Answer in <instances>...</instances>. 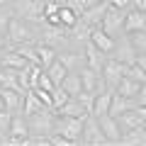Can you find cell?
Returning a JSON list of instances; mask_svg holds the SVG:
<instances>
[{"mask_svg":"<svg viewBox=\"0 0 146 146\" xmlns=\"http://www.w3.org/2000/svg\"><path fill=\"white\" fill-rule=\"evenodd\" d=\"M134 107H136V100H134V98H124V95H119V93H115V90H112V100H110V112H107V115L119 117L122 112L134 110Z\"/></svg>","mask_w":146,"mask_h":146,"instance_id":"cell-14","label":"cell"},{"mask_svg":"<svg viewBox=\"0 0 146 146\" xmlns=\"http://www.w3.org/2000/svg\"><path fill=\"white\" fill-rule=\"evenodd\" d=\"M124 76H129V78L136 80V83H146V73L136 66V61L131 63V66H127V73H124Z\"/></svg>","mask_w":146,"mask_h":146,"instance_id":"cell-32","label":"cell"},{"mask_svg":"<svg viewBox=\"0 0 146 146\" xmlns=\"http://www.w3.org/2000/svg\"><path fill=\"white\" fill-rule=\"evenodd\" d=\"M83 119L85 117H66V115H56L54 119V131L63 134L66 139H71L73 144L78 146V139L83 134Z\"/></svg>","mask_w":146,"mask_h":146,"instance_id":"cell-4","label":"cell"},{"mask_svg":"<svg viewBox=\"0 0 146 146\" xmlns=\"http://www.w3.org/2000/svg\"><path fill=\"white\" fill-rule=\"evenodd\" d=\"M58 61H61L68 71H80V68L85 66V51L83 49H73V46L61 49V51H58Z\"/></svg>","mask_w":146,"mask_h":146,"instance_id":"cell-10","label":"cell"},{"mask_svg":"<svg viewBox=\"0 0 146 146\" xmlns=\"http://www.w3.org/2000/svg\"><path fill=\"white\" fill-rule=\"evenodd\" d=\"M58 85H61V88L66 90L71 98H73V95H78L80 90H83V83H80V73H78V71H68Z\"/></svg>","mask_w":146,"mask_h":146,"instance_id":"cell-22","label":"cell"},{"mask_svg":"<svg viewBox=\"0 0 146 146\" xmlns=\"http://www.w3.org/2000/svg\"><path fill=\"white\" fill-rule=\"evenodd\" d=\"M7 46H10V42H7V36H5V34H0V51H5Z\"/></svg>","mask_w":146,"mask_h":146,"instance_id":"cell-39","label":"cell"},{"mask_svg":"<svg viewBox=\"0 0 146 146\" xmlns=\"http://www.w3.org/2000/svg\"><path fill=\"white\" fill-rule=\"evenodd\" d=\"M7 3H12V0H7Z\"/></svg>","mask_w":146,"mask_h":146,"instance_id":"cell-44","label":"cell"},{"mask_svg":"<svg viewBox=\"0 0 146 146\" xmlns=\"http://www.w3.org/2000/svg\"><path fill=\"white\" fill-rule=\"evenodd\" d=\"M144 129H146V122H144Z\"/></svg>","mask_w":146,"mask_h":146,"instance_id":"cell-43","label":"cell"},{"mask_svg":"<svg viewBox=\"0 0 146 146\" xmlns=\"http://www.w3.org/2000/svg\"><path fill=\"white\" fill-rule=\"evenodd\" d=\"M83 51H85V66L95 68V71H102V63H105V58H107V54H102L95 44H90V42L83 46Z\"/></svg>","mask_w":146,"mask_h":146,"instance_id":"cell-17","label":"cell"},{"mask_svg":"<svg viewBox=\"0 0 146 146\" xmlns=\"http://www.w3.org/2000/svg\"><path fill=\"white\" fill-rule=\"evenodd\" d=\"M110 56L117 58V61L124 63V66H131V63L136 61V51H134V46H131L129 34H119L117 36L115 39V49L110 51Z\"/></svg>","mask_w":146,"mask_h":146,"instance_id":"cell-9","label":"cell"},{"mask_svg":"<svg viewBox=\"0 0 146 146\" xmlns=\"http://www.w3.org/2000/svg\"><path fill=\"white\" fill-rule=\"evenodd\" d=\"M90 44H95L102 54L110 56V51L115 49V36H110L102 27H93V29H90Z\"/></svg>","mask_w":146,"mask_h":146,"instance_id":"cell-13","label":"cell"},{"mask_svg":"<svg viewBox=\"0 0 146 146\" xmlns=\"http://www.w3.org/2000/svg\"><path fill=\"white\" fill-rule=\"evenodd\" d=\"M98 122H100V129H102L105 139H107L110 144H119V139H122V127H119V122H117V117L102 115V117H98Z\"/></svg>","mask_w":146,"mask_h":146,"instance_id":"cell-11","label":"cell"},{"mask_svg":"<svg viewBox=\"0 0 146 146\" xmlns=\"http://www.w3.org/2000/svg\"><path fill=\"white\" fill-rule=\"evenodd\" d=\"M117 122H119V127H122V134H124L127 129H134V127L144 124V119H141V115L136 112V110H127V112H122V115L117 117Z\"/></svg>","mask_w":146,"mask_h":146,"instance_id":"cell-24","label":"cell"},{"mask_svg":"<svg viewBox=\"0 0 146 146\" xmlns=\"http://www.w3.org/2000/svg\"><path fill=\"white\" fill-rule=\"evenodd\" d=\"M12 5L10 3H5V5H0V34H5L7 32V25H10V20H12Z\"/></svg>","mask_w":146,"mask_h":146,"instance_id":"cell-30","label":"cell"},{"mask_svg":"<svg viewBox=\"0 0 146 146\" xmlns=\"http://www.w3.org/2000/svg\"><path fill=\"white\" fill-rule=\"evenodd\" d=\"M10 122H12V112L3 110V112H0V144H3L5 136L10 134Z\"/></svg>","mask_w":146,"mask_h":146,"instance_id":"cell-31","label":"cell"},{"mask_svg":"<svg viewBox=\"0 0 146 146\" xmlns=\"http://www.w3.org/2000/svg\"><path fill=\"white\" fill-rule=\"evenodd\" d=\"M3 110H5V102H3V95H0V112H3Z\"/></svg>","mask_w":146,"mask_h":146,"instance_id":"cell-41","label":"cell"},{"mask_svg":"<svg viewBox=\"0 0 146 146\" xmlns=\"http://www.w3.org/2000/svg\"><path fill=\"white\" fill-rule=\"evenodd\" d=\"M36 42L42 44H49V46L54 49H68L71 46V39H68V29H63V27H54V25H39V32H36Z\"/></svg>","mask_w":146,"mask_h":146,"instance_id":"cell-3","label":"cell"},{"mask_svg":"<svg viewBox=\"0 0 146 146\" xmlns=\"http://www.w3.org/2000/svg\"><path fill=\"white\" fill-rule=\"evenodd\" d=\"M124 15H127V10H119V7L107 5L105 17H102V22H100V27H102L110 36H115V39H117L119 34H124Z\"/></svg>","mask_w":146,"mask_h":146,"instance_id":"cell-7","label":"cell"},{"mask_svg":"<svg viewBox=\"0 0 146 146\" xmlns=\"http://www.w3.org/2000/svg\"><path fill=\"white\" fill-rule=\"evenodd\" d=\"M134 100H136V105H146V83H141V88H139Z\"/></svg>","mask_w":146,"mask_h":146,"instance_id":"cell-37","label":"cell"},{"mask_svg":"<svg viewBox=\"0 0 146 146\" xmlns=\"http://www.w3.org/2000/svg\"><path fill=\"white\" fill-rule=\"evenodd\" d=\"M73 98H76V100H78V102L90 112V107H93V100H95V93H90V90H80V93H78V95H73Z\"/></svg>","mask_w":146,"mask_h":146,"instance_id":"cell-33","label":"cell"},{"mask_svg":"<svg viewBox=\"0 0 146 146\" xmlns=\"http://www.w3.org/2000/svg\"><path fill=\"white\" fill-rule=\"evenodd\" d=\"M136 66H139L141 71L146 73V56H136Z\"/></svg>","mask_w":146,"mask_h":146,"instance_id":"cell-40","label":"cell"},{"mask_svg":"<svg viewBox=\"0 0 146 146\" xmlns=\"http://www.w3.org/2000/svg\"><path fill=\"white\" fill-rule=\"evenodd\" d=\"M78 22V12L73 10V7H68L66 3L61 5V10H58V25L63 27V29H71L73 25Z\"/></svg>","mask_w":146,"mask_h":146,"instance_id":"cell-26","label":"cell"},{"mask_svg":"<svg viewBox=\"0 0 146 146\" xmlns=\"http://www.w3.org/2000/svg\"><path fill=\"white\" fill-rule=\"evenodd\" d=\"M12 12L15 17L32 22V25H44V5L46 0H12Z\"/></svg>","mask_w":146,"mask_h":146,"instance_id":"cell-2","label":"cell"},{"mask_svg":"<svg viewBox=\"0 0 146 146\" xmlns=\"http://www.w3.org/2000/svg\"><path fill=\"white\" fill-rule=\"evenodd\" d=\"M131 7H136L139 12H144V15H146V0H131Z\"/></svg>","mask_w":146,"mask_h":146,"instance_id":"cell-38","label":"cell"},{"mask_svg":"<svg viewBox=\"0 0 146 146\" xmlns=\"http://www.w3.org/2000/svg\"><path fill=\"white\" fill-rule=\"evenodd\" d=\"M105 10H107V0H100V3H93L90 7H85L78 17L88 27H100V22H102V17H105Z\"/></svg>","mask_w":146,"mask_h":146,"instance_id":"cell-12","label":"cell"},{"mask_svg":"<svg viewBox=\"0 0 146 146\" xmlns=\"http://www.w3.org/2000/svg\"><path fill=\"white\" fill-rule=\"evenodd\" d=\"M56 115H66V117H88L90 112H88V110H85L76 98H68L66 102L56 110Z\"/></svg>","mask_w":146,"mask_h":146,"instance_id":"cell-21","label":"cell"},{"mask_svg":"<svg viewBox=\"0 0 146 146\" xmlns=\"http://www.w3.org/2000/svg\"><path fill=\"white\" fill-rule=\"evenodd\" d=\"M107 5L119 7V10H129V7H131V0H107Z\"/></svg>","mask_w":146,"mask_h":146,"instance_id":"cell-36","label":"cell"},{"mask_svg":"<svg viewBox=\"0 0 146 146\" xmlns=\"http://www.w3.org/2000/svg\"><path fill=\"white\" fill-rule=\"evenodd\" d=\"M5 3H7V0H0V5H5Z\"/></svg>","mask_w":146,"mask_h":146,"instance_id":"cell-42","label":"cell"},{"mask_svg":"<svg viewBox=\"0 0 146 146\" xmlns=\"http://www.w3.org/2000/svg\"><path fill=\"white\" fill-rule=\"evenodd\" d=\"M129 39H131V46H134L136 56H146V29L131 32V34H129Z\"/></svg>","mask_w":146,"mask_h":146,"instance_id":"cell-27","label":"cell"},{"mask_svg":"<svg viewBox=\"0 0 146 146\" xmlns=\"http://www.w3.org/2000/svg\"><path fill=\"white\" fill-rule=\"evenodd\" d=\"M124 73H127V66H124V63H119L117 58L107 56V58H105V63H102L100 76H102L105 83H107V90H115V85L124 78Z\"/></svg>","mask_w":146,"mask_h":146,"instance_id":"cell-8","label":"cell"},{"mask_svg":"<svg viewBox=\"0 0 146 146\" xmlns=\"http://www.w3.org/2000/svg\"><path fill=\"white\" fill-rule=\"evenodd\" d=\"M44 71H46V73H49V78H51L54 83L58 85V83H61V80H63V76H66V73H68V68L63 66V63L58 61V56H56V61H54V63H51V66H49V68H44Z\"/></svg>","mask_w":146,"mask_h":146,"instance_id":"cell-28","label":"cell"},{"mask_svg":"<svg viewBox=\"0 0 146 146\" xmlns=\"http://www.w3.org/2000/svg\"><path fill=\"white\" fill-rule=\"evenodd\" d=\"M66 5H68V7H73V10H76V12L80 15V12H83L85 7H90V5H93V0H66Z\"/></svg>","mask_w":146,"mask_h":146,"instance_id":"cell-35","label":"cell"},{"mask_svg":"<svg viewBox=\"0 0 146 146\" xmlns=\"http://www.w3.org/2000/svg\"><path fill=\"white\" fill-rule=\"evenodd\" d=\"M36 32H39V25H32V22L12 15L5 36L10 42V46H15V44H32V42H36Z\"/></svg>","mask_w":146,"mask_h":146,"instance_id":"cell-1","label":"cell"},{"mask_svg":"<svg viewBox=\"0 0 146 146\" xmlns=\"http://www.w3.org/2000/svg\"><path fill=\"white\" fill-rule=\"evenodd\" d=\"M15 139H27L29 136V124H27V117L22 112H12V122H10V134Z\"/></svg>","mask_w":146,"mask_h":146,"instance_id":"cell-18","label":"cell"},{"mask_svg":"<svg viewBox=\"0 0 146 146\" xmlns=\"http://www.w3.org/2000/svg\"><path fill=\"white\" fill-rule=\"evenodd\" d=\"M119 144H124V146H146V129H144V124L134 127V129H127L124 134H122Z\"/></svg>","mask_w":146,"mask_h":146,"instance_id":"cell-19","label":"cell"},{"mask_svg":"<svg viewBox=\"0 0 146 146\" xmlns=\"http://www.w3.org/2000/svg\"><path fill=\"white\" fill-rule=\"evenodd\" d=\"M54 85H56V83H54V80L49 78V73H46V71H42V73H39V80H36V85H34V88H42V90H49V93H51V90H54Z\"/></svg>","mask_w":146,"mask_h":146,"instance_id":"cell-34","label":"cell"},{"mask_svg":"<svg viewBox=\"0 0 146 146\" xmlns=\"http://www.w3.org/2000/svg\"><path fill=\"white\" fill-rule=\"evenodd\" d=\"M68 98H71V95H68L66 90L61 88V85H54V90H51V110H54V112H56V110L61 107V105L66 102Z\"/></svg>","mask_w":146,"mask_h":146,"instance_id":"cell-29","label":"cell"},{"mask_svg":"<svg viewBox=\"0 0 146 146\" xmlns=\"http://www.w3.org/2000/svg\"><path fill=\"white\" fill-rule=\"evenodd\" d=\"M0 95H3V102H5L7 112H20L22 110V100H25V93L12 88H0Z\"/></svg>","mask_w":146,"mask_h":146,"instance_id":"cell-16","label":"cell"},{"mask_svg":"<svg viewBox=\"0 0 146 146\" xmlns=\"http://www.w3.org/2000/svg\"><path fill=\"white\" fill-rule=\"evenodd\" d=\"M110 100H112V90H102V93L95 95L93 107H90V115L93 117H102L110 112Z\"/></svg>","mask_w":146,"mask_h":146,"instance_id":"cell-20","label":"cell"},{"mask_svg":"<svg viewBox=\"0 0 146 146\" xmlns=\"http://www.w3.org/2000/svg\"><path fill=\"white\" fill-rule=\"evenodd\" d=\"M146 29V15L139 12L136 7H129L124 15V34H131V32Z\"/></svg>","mask_w":146,"mask_h":146,"instance_id":"cell-15","label":"cell"},{"mask_svg":"<svg viewBox=\"0 0 146 146\" xmlns=\"http://www.w3.org/2000/svg\"><path fill=\"white\" fill-rule=\"evenodd\" d=\"M36 44V54H39V66L42 68H49L58 56V49L49 46V44H42V42H34Z\"/></svg>","mask_w":146,"mask_h":146,"instance_id":"cell-23","label":"cell"},{"mask_svg":"<svg viewBox=\"0 0 146 146\" xmlns=\"http://www.w3.org/2000/svg\"><path fill=\"white\" fill-rule=\"evenodd\" d=\"M141 83H136V80H131L129 76H124V78L119 80V83L115 85V93L124 95V98H136V93H139Z\"/></svg>","mask_w":146,"mask_h":146,"instance_id":"cell-25","label":"cell"},{"mask_svg":"<svg viewBox=\"0 0 146 146\" xmlns=\"http://www.w3.org/2000/svg\"><path fill=\"white\" fill-rule=\"evenodd\" d=\"M54 119H56V112L51 107H44L34 115H27V124H29V134H44L49 136L54 131Z\"/></svg>","mask_w":146,"mask_h":146,"instance_id":"cell-5","label":"cell"},{"mask_svg":"<svg viewBox=\"0 0 146 146\" xmlns=\"http://www.w3.org/2000/svg\"><path fill=\"white\" fill-rule=\"evenodd\" d=\"M78 144H85V146H105V144H110V141L105 139L102 129H100L98 117L88 115V117L83 119V134H80Z\"/></svg>","mask_w":146,"mask_h":146,"instance_id":"cell-6","label":"cell"}]
</instances>
